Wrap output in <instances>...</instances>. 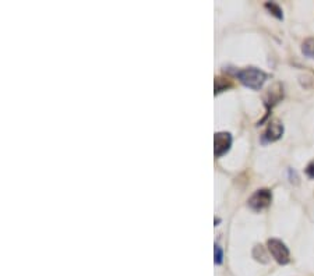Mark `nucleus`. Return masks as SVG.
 Listing matches in <instances>:
<instances>
[{
	"instance_id": "obj_1",
	"label": "nucleus",
	"mask_w": 314,
	"mask_h": 276,
	"mask_svg": "<svg viewBox=\"0 0 314 276\" xmlns=\"http://www.w3.org/2000/svg\"><path fill=\"white\" fill-rule=\"evenodd\" d=\"M236 77L245 87L254 91L261 90L264 82L267 80V74L257 67L242 68L236 73Z\"/></svg>"
},
{
	"instance_id": "obj_2",
	"label": "nucleus",
	"mask_w": 314,
	"mask_h": 276,
	"mask_svg": "<svg viewBox=\"0 0 314 276\" xmlns=\"http://www.w3.org/2000/svg\"><path fill=\"white\" fill-rule=\"evenodd\" d=\"M267 247H268L269 254L272 255V258L281 264V265H286L291 261V253L289 248L286 247L282 240L279 239H269L267 241Z\"/></svg>"
},
{
	"instance_id": "obj_3",
	"label": "nucleus",
	"mask_w": 314,
	"mask_h": 276,
	"mask_svg": "<svg viewBox=\"0 0 314 276\" xmlns=\"http://www.w3.org/2000/svg\"><path fill=\"white\" fill-rule=\"evenodd\" d=\"M271 202H272V193L268 188H261V190H257L254 194L249 198V207L253 211H262L269 207Z\"/></svg>"
},
{
	"instance_id": "obj_4",
	"label": "nucleus",
	"mask_w": 314,
	"mask_h": 276,
	"mask_svg": "<svg viewBox=\"0 0 314 276\" xmlns=\"http://www.w3.org/2000/svg\"><path fill=\"white\" fill-rule=\"evenodd\" d=\"M232 147V135L226 131H219L214 135V154L215 158H221L225 155Z\"/></svg>"
},
{
	"instance_id": "obj_5",
	"label": "nucleus",
	"mask_w": 314,
	"mask_h": 276,
	"mask_svg": "<svg viewBox=\"0 0 314 276\" xmlns=\"http://www.w3.org/2000/svg\"><path fill=\"white\" fill-rule=\"evenodd\" d=\"M284 134V126L278 119L271 120L268 126L265 128L264 134H262V140L265 142H275L278 141Z\"/></svg>"
},
{
	"instance_id": "obj_6",
	"label": "nucleus",
	"mask_w": 314,
	"mask_h": 276,
	"mask_svg": "<svg viewBox=\"0 0 314 276\" xmlns=\"http://www.w3.org/2000/svg\"><path fill=\"white\" fill-rule=\"evenodd\" d=\"M284 98V88H282V85L281 84H274V85H271L267 92H265V95H264V105H265V108H267V110H269L272 106H275V105L281 101Z\"/></svg>"
},
{
	"instance_id": "obj_7",
	"label": "nucleus",
	"mask_w": 314,
	"mask_h": 276,
	"mask_svg": "<svg viewBox=\"0 0 314 276\" xmlns=\"http://www.w3.org/2000/svg\"><path fill=\"white\" fill-rule=\"evenodd\" d=\"M302 53L309 59H314V38H307L303 41Z\"/></svg>"
},
{
	"instance_id": "obj_8",
	"label": "nucleus",
	"mask_w": 314,
	"mask_h": 276,
	"mask_svg": "<svg viewBox=\"0 0 314 276\" xmlns=\"http://www.w3.org/2000/svg\"><path fill=\"white\" fill-rule=\"evenodd\" d=\"M231 87H232L231 80L224 78V77H217V78H215V94L224 92V91L229 90Z\"/></svg>"
},
{
	"instance_id": "obj_9",
	"label": "nucleus",
	"mask_w": 314,
	"mask_h": 276,
	"mask_svg": "<svg viewBox=\"0 0 314 276\" xmlns=\"http://www.w3.org/2000/svg\"><path fill=\"white\" fill-rule=\"evenodd\" d=\"M253 257H254L257 261L262 262V264H267L268 262V254L265 253L264 247L261 244H257L253 250Z\"/></svg>"
},
{
	"instance_id": "obj_10",
	"label": "nucleus",
	"mask_w": 314,
	"mask_h": 276,
	"mask_svg": "<svg viewBox=\"0 0 314 276\" xmlns=\"http://www.w3.org/2000/svg\"><path fill=\"white\" fill-rule=\"evenodd\" d=\"M264 6H265V8H267V10H269V13H271V14L275 15L277 18H279V20H282V18H284V14H282V8L279 7L277 3H272V1L269 3L268 1V3H265Z\"/></svg>"
},
{
	"instance_id": "obj_11",
	"label": "nucleus",
	"mask_w": 314,
	"mask_h": 276,
	"mask_svg": "<svg viewBox=\"0 0 314 276\" xmlns=\"http://www.w3.org/2000/svg\"><path fill=\"white\" fill-rule=\"evenodd\" d=\"M214 261H215V264L217 265H219V264H222V258H224V253H222V248L221 247L215 246V248H214Z\"/></svg>"
},
{
	"instance_id": "obj_12",
	"label": "nucleus",
	"mask_w": 314,
	"mask_h": 276,
	"mask_svg": "<svg viewBox=\"0 0 314 276\" xmlns=\"http://www.w3.org/2000/svg\"><path fill=\"white\" fill-rule=\"evenodd\" d=\"M305 172H306V174L310 177V179L314 180V161H312L310 164L307 165L306 169H305Z\"/></svg>"
}]
</instances>
